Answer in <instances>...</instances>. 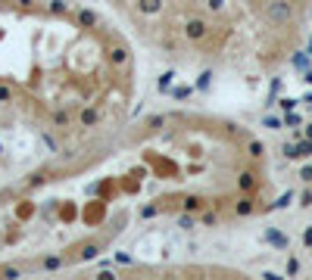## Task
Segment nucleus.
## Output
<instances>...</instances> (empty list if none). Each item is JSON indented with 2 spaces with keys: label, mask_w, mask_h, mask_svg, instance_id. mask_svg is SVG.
Returning <instances> with one entry per match:
<instances>
[{
  "label": "nucleus",
  "mask_w": 312,
  "mask_h": 280,
  "mask_svg": "<svg viewBox=\"0 0 312 280\" xmlns=\"http://www.w3.org/2000/svg\"><path fill=\"white\" fill-rule=\"evenodd\" d=\"M138 50L178 72L222 75L272 63L293 0H103Z\"/></svg>",
  "instance_id": "obj_2"
},
{
  "label": "nucleus",
  "mask_w": 312,
  "mask_h": 280,
  "mask_svg": "<svg viewBox=\"0 0 312 280\" xmlns=\"http://www.w3.org/2000/svg\"><path fill=\"white\" fill-rule=\"evenodd\" d=\"M306 246H312V228L306 231Z\"/></svg>",
  "instance_id": "obj_4"
},
{
  "label": "nucleus",
  "mask_w": 312,
  "mask_h": 280,
  "mask_svg": "<svg viewBox=\"0 0 312 280\" xmlns=\"http://www.w3.org/2000/svg\"><path fill=\"white\" fill-rule=\"evenodd\" d=\"M47 172H53L50 165H44L41 159H34L28 149H22L7 134H0V202H7L16 190L34 184Z\"/></svg>",
  "instance_id": "obj_3"
},
{
  "label": "nucleus",
  "mask_w": 312,
  "mask_h": 280,
  "mask_svg": "<svg viewBox=\"0 0 312 280\" xmlns=\"http://www.w3.org/2000/svg\"><path fill=\"white\" fill-rule=\"evenodd\" d=\"M141 97L138 47L81 0H0V134L57 168L106 143Z\"/></svg>",
  "instance_id": "obj_1"
}]
</instances>
